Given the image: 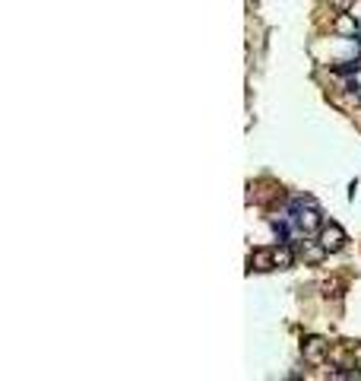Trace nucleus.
<instances>
[{
  "label": "nucleus",
  "instance_id": "1",
  "mask_svg": "<svg viewBox=\"0 0 361 381\" xmlns=\"http://www.w3.org/2000/svg\"><path fill=\"white\" fill-rule=\"evenodd\" d=\"M317 238H321V245L330 251V254H336V251L346 248V229L339 226V222H323L321 232H317Z\"/></svg>",
  "mask_w": 361,
  "mask_h": 381
},
{
  "label": "nucleus",
  "instance_id": "2",
  "mask_svg": "<svg viewBox=\"0 0 361 381\" xmlns=\"http://www.w3.org/2000/svg\"><path fill=\"white\" fill-rule=\"evenodd\" d=\"M327 353H330V343L323 337H307L304 347H301V356H304L307 366H323V362H327Z\"/></svg>",
  "mask_w": 361,
  "mask_h": 381
},
{
  "label": "nucleus",
  "instance_id": "3",
  "mask_svg": "<svg viewBox=\"0 0 361 381\" xmlns=\"http://www.w3.org/2000/svg\"><path fill=\"white\" fill-rule=\"evenodd\" d=\"M333 32H336V35H342V38H358V22H355V16L348 13V10H346V13L336 16Z\"/></svg>",
  "mask_w": 361,
  "mask_h": 381
},
{
  "label": "nucleus",
  "instance_id": "4",
  "mask_svg": "<svg viewBox=\"0 0 361 381\" xmlns=\"http://www.w3.org/2000/svg\"><path fill=\"white\" fill-rule=\"evenodd\" d=\"M301 254H304V261H311V264H321L323 257L330 254V251L323 248V245H321V238H317V242H301Z\"/></svg>",
  "mask_w": 361,
  "mask_h": 381
},
{
  "label": "nucleus",
  "instance_id": "5",
  "mask_svg": "<svg viewBox=\"0 0 361 381\" xmlns=\"http://www.w3.org/2000/svg\"><path fill=\"white\" fill-rule=\"evenodd\" d=\"M251 267H253V271H273V267H276L273 251H266V248L253 251V254H251Z\"/></svg>",
  "mask_w": 361,
  "mask_h": 381
},
{
  "label": "nucleus",
  "instance_id": "6",
  "mask_svg": "<svg viewBox=\"0 0 361 381\" xmlns=\"http://www.w3.org/2000/svg\"><path fill=\"white\" fill-rule=\"evenodd\" d=\"M273 261H276V267H279V271L292 267L295 254H292V248H288V242H279V248H273Z\"/></svg>",
  "mask_w": 361,
  "mask_h": 381
},
{
  "label": "nucleus",
  "instance_id": "7",
  "mask_svg": "<svg viewBox=\"0 0 361 381\" xmlns=\"http://www.w3.org/2000/svg\"><path fill=\"white\" fill-rule=\"evenodd\" d=\"M273 229H276V236H279V242H288V226L282 220H273Z\"/></svg>",
  "mask_w": 361,
  "mask_h": 381
},
{
  "label": "nucleus",
  "instance_id": "8",
  "mask_svg": "<svg viewBox=\"0 0 361 381\" xmlns=\"http://www.w3.org/2000/svg\"><path fill=\"white\" fill-rule=\"evenodd\" d=\"M330 3H333V7H336V10H339V13H346V10H348V7H352L355 0H330Z\"/></svg>",
  "mask_w": 361,
  "mask_h": 381
}]
</instances>
